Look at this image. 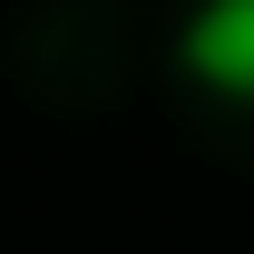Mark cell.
Here are the masks:
<instances>
[{
  "label": "cell",
  "instance_id": "cell-1",
  "mask_svg": "<svg viewBox=\"0 0 254 254\" xmlns=\"http://www.w3.org/2000/svg\"><path fill=\"white\" fill-rule=\"evenodd\" d=\"M176 59H186V78H205L215 98H254V0H195Z\"/></svg>",
  "mask_w": 254,
  "mask_h": 254
}]
</instances>
